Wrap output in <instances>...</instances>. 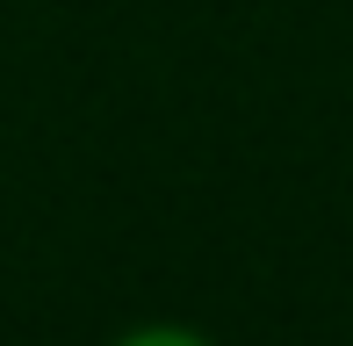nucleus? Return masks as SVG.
Segmentation results:
<instances>
[{"label": "nucleus", "instance_id": "1", "mask_svg": "<svg viewBox=\"0 0 353 346\" xmlns=\"http://www.w3.org/2000/svg\"><path fill=\"white\" fill-rule=\"evenodd\" d=\"M108 346H216V339L195 332V325H181V318H144V325H130V332H116Z\"/></svg>", "mask_w": 353, "mask_h": 346}]
</instances>
